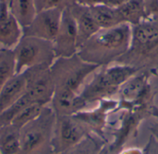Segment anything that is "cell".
Masks as SVG:
<instances>
[{
  "mask_svg": "<svg viewBox=\"0 0 158 154\" xmlns=\"http://www.w3.org/2000/svg\"><path fill=\"white\" fill-rule=\"evenodd\" d=\"M16 74V62L12 49H0V91Z\"/></svg>",
  "mask_w": 158,
  "mask_h": 154,
  "instance_id": "obj_21",
  "label": "cell"
},
{
  "mask_svg": "<svg viewBox=\"0 0 158 154\" xmlns=\"http://www.w3.org/2000/svg\"><path fill=\"white\" fill-rule=\"evenodd\" d=\"M92 14L100 29H108L124 23L118 8L101 4L90 6Z\"/></svg>",
  "mask_w": 158,
  "mask_h": 154,
  "instance_id": "obj_16",
  "label": "cell"
},
{
  "mask_svg": "<svg viewBox=\"0 0 158 154\" xmlns=\"http://www.w3.org/2000/svg\"><path fill=\"white\" fill-rule=\"evenodd\" d=\"M0 1H2V2H5L6 4H7V6H8V4L11 2V0H0Z\"/></svg>",
  "mask_w": 158,
  "mask_h": 154,
  "instance_id": "obj_31",
  "label": "cell"
},
{
  "mask_svg": "<svg viewBox=\"0 0 158 154\" xmlns=\"http://www.w3.org/2000/svg\"><path fill=\"white\" fill-rule=\"evenodd\" d=\"M117 103L110 102L107 100L101 101V105L98 109L93 111H81L74 116L81 120L90 131L94 134L103 136L104 128L106 123V116L108 111L115 107Z\"/></svg>",
  "mask_w": 158,
  "mask_h": 154,
  "instance_id": "obj_14",
  "label": "cell"
},
{
  "mask_svg": "<svg viewBox=\"0 0 158 154\" xmlns=\"http://www.w3.org/2000/svg\"><path fill=\"white\" fill-rule=\"evenodd\" d=\"M22 37V28L12 15L7 4L0 1V46L13 49Z\"/></svg>",
  "mask_w": 158,
  "mask_h": 154,
  "instance_id": "obj_11",
  "label": "cell"
},
{
  "mask_svg": "<svg viewBox=\"0 0 158 154\" xmlns=\"http://www.w3.org/2000/svg\"><path fill=\"white\" fill-rule=\"evenodd\" d=\"M56 114L46 105L38 117L20 128V149L17 154H55L52 139Z\"/></svg>",
  "mask_w": 158,
  "mask_h": 154,
  "instance_id": "obj_2",
  "label": "cell"
},
{
  "mask_svg": "<svg viewBox=\"0 0 158 154\" xmlns=\"http://www.w3.org/2000/svg\"><path fill=\"white\" fill-rule=\"evenodd\" d=\"M8 8L22 29L29 26L37 14L34 0H11Z\"/></svg>",
  "mask_w": 158,
  "mask_h": 154,
  "instance_id": "obj_18",
  "label": "cell"
},
{
  "mask_svg": "<svg viewBox=\"0 0 158 154\" xmlns=\"http://www.w3.org/2000/svg\"><path fill=\"white\" fill-rule=\"evenodd\" d=\"M99 67L83 61L77 54L70 57L56 58L50 67L55 90H64L79 94L89 75Z\"/></svg>",
  "mask_w": 158,
  "mask_h": 154,
  "instance_id": "obj_5",
  "label": "cell"
},
{
  "mask_svg": "<svg viewBox=\"0 0 158 154\" xmlns=\"http://www.w3.org/2000/svg\"><path fill=\"white\" fill-rule=\"evenodd\" d=\"M128 1L129 0H106V5H107L111 7H114V8H118L119 6H121Z\"/></svg>",
  "mask_w": 158,
  "mask_h": 154,
  "instance_id": "obj_26",
  "label": "cell"
},
{
  "mask_svg": "<svg viewBox=\"0 0 158 154\" xmlns=\"http://www.w3.org/2000/svg\"><path fill=\"white\" fill-rule=\"evenodd\" d=\"M63 9L53 8L38 12L31 23L22 29V35L32 36L53 43L59 30Z\"/></svg>",
  "mask_w": 158,
  "mask_h": 154,
  "instance_id": "obj_10",
  "label": "cell"
},
{
  "mask_svg": "<svg viewBox=\"0 0 158 154\" xmlns=\"http://www.w3.org/2000/svg\"><path fill=\"white\" fill-rule=\"evenodd\" d=\"M119 154H142V151H140L138 149H130V150L121 152Z\"/></svg>",
  "mask_w": 158,
  "mask_h": 154,
  "instance_id": "obj_28",
  "label": "cell"
},
{
  "mask_svg": "<svg viewBox=\"0 0 158 154\" xmlns=\"http://www.w3.org/2000/svg\"><path fill=\"white\" fill-rule=\"evenodd\" d=\"M147 18L158 20V0H145Z\"/></svg>",
  "mask_w": 158,
  "mask_h": 154,
  "instance_id": "obj_24",
  "label": "cell"
},
{
  "mask_svg": "<svg viewBox=\"0 0 158 154\" xmlns=\"http://www.w3.org/2000/svg\"><path fill=\"white\" fill-rule=\"evenodd\" d=\"M104 146L105 142L101 140L100 136L91 133L75 146L56 154H99Z\"/></svg>",
  "mask_w": 158,
  "mask_h": 154,
  "instance_id": "obj_20",
  "label": "cell"
},
{
  "mask_svg": "<svg viewBox=\"0 0 158 154\" xmlns=\"http://www.w3.org/2000/svg\"><path fill=\"white\" fill-rule=\"evenodd\" d=\"M124 23L137 25L147 18L145 0H129L118 8Z\"/></svg>",
  "mask_w": 158,
  "mask_h": 154,
  "instance_id": "obj_17",
  "label": "cell"
},
{
  "mask_svg": "<svg viewBox=\"0 0 158 154\" xmlns=\"http://www.w3.org/2000/svg\"><path fill=\"white\" fill-rule=\"evenodd\" d=\"M142 154H158V141L151 135L147 144L142 151Z\"/></svg>",
  "mask_w": 158,
  "mask_h": 154,
  "instance_id": "obj_25",
  "label": "cell"
},
{
  "mask_svg": "<svg viewBox=\"0 0 158 154\" xmlns=\"http://www.w3.org/2000/svg\"></svg>",
  "mask_w": 158,
  "mask_h": 154,
  "instance_id": "obj_33",
  "label": "cell"
},
{
  "mask_svg": "<svg viewBox=\"0 0 158 154\" xmlns=\"http://www.w3.org/2000/svg\"><path fill=\"white\" fill-rule=\"evenodd\" d=\"M37 13L53 8H65L66 0H34Z\"/></svg>",
  "mask_w": 158,
  "mask_h": 154,
  "instance_id": "obj_23",
  "label": "cell"
},
{
  "mask_svg": "<svg viewBox=\"0 0 158 154\" xmlns=\"http://www.w3.org/2000/svg\"><path fill=\"white\" fill-rule=\"evenodd\" d=\"M76 1H77V0H66V5L69 6V5H70V4L76 3Z\"/></svg>",
  "mask_w": 158,
  "mask_h": 154,
  "instance_id": "obj_30",
  "label": "cell"
},
{
  "mask_svg": "<svg viewBox=\"0 0 158 154\" xmlns=\"http://www.w3.org/2000/svg\"><path fill=\"white\" fill-rule=\"evenodd\" d=\"M23 74L26 79L25 95L32 103L49 105L55 92L50 66H34L25 69Z\"/></svg>",
  "mask_w": 158,
  "mask_h": 154,
  "instance_id": "obj_8",
  "label": "cell"
},
{
  "mask_svg": "<svg viewBox=\"0 0 158 154\" xmlns=\"http://www.w3.org/2000/svg\"><path fill=\"white\" fill-rule=\"evenodd\" d=\"M49 105L56 116H73L83 111L87 103L80 94L64 90H55Z\"/></svg>",
  "mask_w": 158,
  "mask_h": 154,
  "instance_id": "obj_13",
  "label": "cell"
},
{
  "mask_svg": "<svg viewBox=\"0 0 158 154\" xmlns=\"http://www.w3.org/2000/svg\"><path fill=\"white\" fill-rule=\"evenodd\" d=\"M120 58L139 70L147 63H158V20L146 18L131 26V43L129 51Z\"/></svg>",
  "mask_w": 158,
  "mask_h": 154,
  "instance_id": "obj_3",
  "label": "cell"
},
{
  "mask_svg": "<svg viewBox=\"0 0 158 154\" xmlns=\"http://www.w3.org/2000/svg\"><path fill=\"white\" fill-rule=\"evenodd\" d=\"M16 62V73H21L25 69L39 66H52L56 60L53 43L32 37L23 36L12 49Z\"/></svg>",
  "mask_w": 158,
  "mask_h": 154,
  "instance_id": "obj_6",
  "label": "cell"
},
{
  "mask_svg": "<svg viewBox=\"0 0 158 154\" xmlns=\"http://www.w3.org/2000/svg\"><path fill=\"white\" fill-rule=\"evenodd\" d=\"M67 6L69 8L77 26L78 43L80 48L82 43L100 30V27L95 21L90 6L78 3H73Z\"/></svg>",
  "mask_w": 158,
  "mask_h": 154,
  "instance_id": "obj_12",
  "label": "cell"
},
{
  "mask_svg": "<svg viewBox=\"0 0 158 154\" xmlns=\"http://www.w3.org/2000/svg\"><path fill=\"white\" fill-rule=\"evenodd\" d=\"M44 107L45 106L41 103H31L30 105L26 106L23 110H21L14 117L11 124L18 127L19 128H21L25 125H27L28 123L38 117Z\"/></svg>",
  "mask_w": 158,
  "mask_h": 154,
  "instance_id": "obj_22",
  "label": "cell"
},
{
  "mask_svg": "<svg viewBox=\"0 0 158 154\" xmlns=\"http://www.w3.org/2000/svg\"><path fill=\"white\" fill-rule=\"evenodd\" d=\"M151 113H152V115L156 117V118H157L158 119V108L157 107H156V106H152V108H151Z\"/></svg>",
  "mask_w": 158,
  "mask_h": 154,
  "instance_id": "obj_29",
  "label": "cell"
},
{
  "mask_svg": "<svg viewBox=\"0 0 158 154\" xmlns=\"http://www.w3.org/2000/svg\"><path fill=\"white\" fill-rule=\"evenodd\" d=\"M150 131H151V135L154 136L156 140L158 141V119L156 118V120H154L151 122L150 124V128H149Z\"/></svg>",
  "mask_w": 158,
  "mask_h": 154,
  "instance_id": "obj_27",
  "label": "cell"
},
{
  "mask_svg": "<svg viewBox=\"0 0 158 154\" xmlns=\"http://www.w3.org/2000/svg\"><path fill=\"white\" fill-rule=\"evenodd\" d=\"M138 72V68L126 64L106 67L96 74L81 90L79 94L87 104L106 100L119 91V88Z\"/></svg>",
  "mask_w": 158,
  "mask_h": 154,
  "instance_id": "obj_4",
  "label": "cell"
},
{
  "mask_svg": "<svg viewBox=\"0 0 158 154\" xmlns=\"http://www.w3.org/2000/svg\"><path fill=\"white\" fill-rule=\"evenodd\" d=\"M0 49H1V46H0Z\"/></svg>",
  "mask_w": 158,
  "mask_h": 154,
  "instance_id": "obj_32",
  "label": "cell"
},
{
  "mask_svg": "<svg viewBox=\"0 0 158 154\" xmlns=\"http://www.w3.org/2000/svg\"><path fill=\"white\" fill-rule=\"evenodd\" d=\"M20 149V128L9 124L0 128V154H17Z\"/></svg>",
  "mask_w": 158,
  "mask_h": 154,
  "instance_id": "obj_19",
  "label": "cell"
},
{
  "mask_svg": "<svg viewBox=\"0 0 158 154\" xmlns=\"http://www.w3.org/2000/svg\"><path fill=\"white\" fill-rule=\"evenodd\" d=\"M131 43V25L121 23L112 28L100 29L82 43L77 55L85 62L104 67L123 56Z\"/></svg>",
  "mask_w": 158,
  "mask_h": 154,
  "instance_id": "obj_1",
  "label": "cell"
},
{
  "mask_svg": "<svg viewBox=\"0 0 158 154\" xmlns=\"http://www.w3.org/2000/svg\"><path fill=\"white\" fill-rule=\"evenodd\" d=\"M26 79L23 74L16 73L0 91V114L15 103L25 92Z\"/></svg>",
  "mask_w": 158,
  "mask_h": 154,
  "instance_id": "obj_15",
  "label": "cell"
},
{
  "mask_svg": "<svg viewBox=\"0 0 158 154\" xmlns=\"http://www.w3.org/2000/svg\"><path fill=\"white\" fill-rule=\"evenodd\" d=\"M92 132L87 126L73 116H56L53 131V150L59 153L81 142Z\"/></svg>",
  "mask_w": 158,
  "mask_h": 154,
  "instance_id": "obj_7",
  "label": "cell"
},
{
  "mask_svg": "<svg viewBox=\"0 0 158 154\" xmlns=\"http://www.w3.org/2000/svg\"><path fill=\"white\" fill-rule=\"evenodd\" d=\"M56 57H70L78 53V30L68 6L63 9L58 32L53 41Z\"/></svg>",
  "mask_w": 158,
  "mask_h": 154,
  "instance_id": "obj_9",
  "label": "cell"
}]
</instances>
